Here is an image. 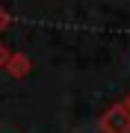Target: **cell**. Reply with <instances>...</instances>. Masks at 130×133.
Listing matches in <instances>:
<instances>
[{
  "label": "cell",
  "instance_id": "1",
  "mask_svg": "<svg viewBox=\"0 0 130 133\" xmlns=\"http://www.w3.org/2000/svg\"><path fill=\"white\" fill-rule=\"evenodd\" d=\"M98 127H101V133H130V112L124 109V104H121V101L112 104L101 115Z\"/></svg>",
  "mask_w": 130,
  "mask_h": 133
},
{
  "label": "cell",
  "instance_id": "2",
  "mask_svg": "<svg viewBox=\"0 0 130 133\" xmlns=\"http://www.w3.org/2000/svg\"><path fill=\"white\" fill-rule=\"evenodd\" d=\"M30 71H33V59H30L27 53H12V56L6 59V74L15 77V80L30 77Z\"/></svg>",
  "mask_w": 130,
  "mask_h": 133
},
{
  "label": "cell",
  "instance_id": "3",
  "mask_svg": "<svg viewBox=\"0 0 130 133\" xmlns=\"http://www.w3.org/2000/svg\"><path fill=\"white\" fill-rule=\"evenodd\" d=\"M9 56H12V50L6 48L3 42H0V68H6V59H9Z\"/></svg>",
  "mask_w": 130,
  "mask_h": 133
},
{
  "label": "cell",
  "instance_id": "4",
  "mask_svg": "<svg viewBox=\"0 0 130 133\" xmlns=\"http://www.w3.org/2000/svg\"><path fill=\"white\" fill-rule=\"evenodd\" d=\"M6 27H9V12H6L3 6H0V33H3Z\"/></svg>",
  "mask_w": 130,
  "mask_h": 133
},
{
  "label": "cell",
  "instance_id": "5",
  "mask_svg": "<svg viewBox=\"0 0 130 133\" xmlns=\"http://www.w3.org/2000/svg\"><path fill=\"white\" fill-rule=\"evenodd\" d=\"M121 104H124V109H127V112H130V92H127V95H124V101H121Z\"/></svg>",
  "mask_w": 130,
  "mask_h": 133
}]
</instances>
